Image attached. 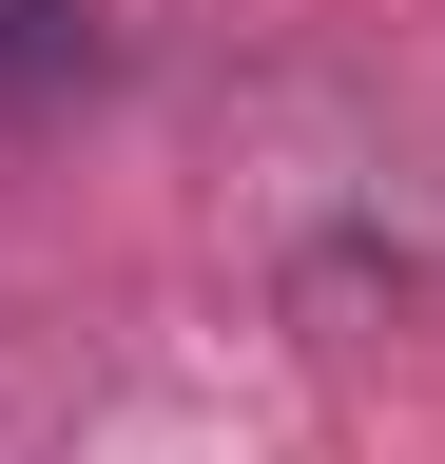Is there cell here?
<instances>
[{
	"instance_id": "cell-1",
	"label": "cell",
	"mask_w": 445,
	"mask_h": 464,
	"mask_svg": "<svg viewBox=\"0 0 445 464\" xmlns=\"http://www.w3.org/2000/svg\"><path fill=\"white\" fill-rule=\"evenodd\" d=\"M97 78V20L78 0H0V97H78Z\"/></svg>"
}]
</instances>
